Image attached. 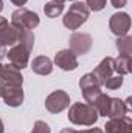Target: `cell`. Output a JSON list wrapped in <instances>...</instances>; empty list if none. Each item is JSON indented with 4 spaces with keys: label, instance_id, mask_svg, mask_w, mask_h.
Wrapping results in <instances>:
<instances>
[{
    "label": "cell",
    "instance_id": "6da1fadb",
    "mask_svg": "<svg viewBox=\"0 0 132 133\" xmlns=\"http://www.w3.org/2000/svg\"><path fill=\"white\" fill-rule=\"evenodd\" d=\"M68 121L75 125H84V127H92L98 121V111L93 105L87 102H75L68 108Z\"/></svg>",
    "mask_w": 132,
    "mask_h": 133
},
{
    "label": "cell",
    "instance_id": "7a4b0ae2",
    "mask_svg": "<svg viewBox=\"0 0 132 133\" xmlns=\"http://www.w3.org/2000/svg\"><path fill=\"white\" fill-rule=\"evenodd\" d=\"M89 16H90V9L87 8V5L82 2H75L73 5H70V9L62 17V23L65 28L76 31L89 20Z\"/></svg>",
    "mask_w": 132,
    "mask_h": 133
},
{
    "label": "cell",
    "instance_id": "3957f363",
    "mask_svg": "<svg viewBox=\"0 0 132 133\" xmlns=\"http://www.w3.org/2000/svg\"><path fill=\"white\" fill-rule=\"evenodd\" d=\"M14 28H25V30H34L36 26H39L40 19L37 16V12L30 11L27 8H19L11 14V22H9Z\"/></svg>",
    "mask_w": 132,
    "mask_h": 133
},
{
    "label": "cell",
    "instance_id": "277c9868",
    "mask_svg": "<svg viewBox=\"0 0 132 133\" xmlns=\"http://www.w3.org/2000/svg\"><path fill=\"white\" fill-rule=\"evenodd\" d=\"M92 45H93V39H92L90 34H87V33H78V31H75L70 36V39H68V50L75 56L87 54L92 50Z\"/></svg>",
    "mask_w": 132,
    "mask_h": 133
},
{
    "label": "cell",
    "instance_id": "5b68a950",
    "mask_svg": "<svg viewBox=\"0 0 132 133\" xmlns=\"http://www.w3.org/2000/svg\"><path fill=\"white\" fill-rule=\"evenodd\" d=\"M68 107H70V95L64 90H56L50 93L45 99V108L53 115L64 111Z\"/></svg>",
    "mask_w": 132,
    "mask_h": 133
},
{
    "label": "cell",
    "instance_id": "8992f818",
    "mask_svg": "<svg viewBox=\"0 0 132 133\" xmlns=\"http://www.w3.org/2000/svg\"><path fill=\"white\" fill-rule=\"evenodd\" d=\"M0 99L9 107H19L23 104L22 85H0Z\"/></svg>",
    "mask_w": 132,
    "mask_h": 133
},
{
    "label": "cell",
    "instance_id": "52a82bcc",
    "mask_svg": "<svg viewBox=\"0 0 132 133\" xmlns=\"http://www.w3.org/2000/svg\"><path fill=\"white\" fill-rule=\"evenodd\" d=\"M109 28L112 34L121 37L126 36L131 30V17L128 12H115L109 19Z\"/></svg>",
    "mask_w": 132,
    "mask_h": 133
},
{
    "label": "cell",
    "instance_id": "ba28073f",
    "mask_svg": "<svg viewBox=\"0 0 132 133\" xmlns=\"http://www.w3.org/2000/svg\"><path fill=\"white\" fill-rule=\"evenodd\" d=\"M30 53H31V51H28V50L23 48L22 45L16 43V45H13V46L8 50L6 56H8L9 64H13V65L16 66V68H19V70H23V68L28 66V62H30Z\"/></svg>",
    "mask_w": 132,
    "mask_h": 133
},
{
    "label": "cell",
    "instance_id": "9c48e42d",
    "mask_svg": "<svg viewBox=\"0 0 132 133\" xmlns=\"http://www.w3.org/2000/svg\"><path fill=\"white\" fill-rule=\"evenodd\" d=\"M19 30L14 28L5 17L0 16V43L5 46H13L17 43Z\"/></svg>",
    "mask_w": 132,
    "mask_h": 133
},
{
    "label": "cell",
    "instance_id": "30bf717a",
    "mask_svg": "<svg viewBox=\"0 0 132 133\" xmlns=\"http://www.w3.org/2000/svg\"><path fill=\"white\" fill-rule=\"evenodd\" d=\"M23 84V76L19 68L8 64L3 65L0 71V85H22Z\"/></svg>",
    "mask_w": 132,
    "mask_h": 133
},
{
    "label": "cell",
    "instance_id": "8fae6325",
    "mask_svg": "<svg viewBox=\"0 0 132 133\" xmlns=\"http://www.w3.org/2000/svg\"><path fill=\"white\" fill-rule=\"evenodd\" d=\"M104 133H132V121L126 115L124 118H110L106 125Z\"/></svg>",
    "mask_w": 132,
    "mask_h": 133
},
{
    "label": "cell",
    "instance_id": "7c38bea8",
    "mask_svg": "<svg viewBox=\"0 0 132 133\" xmlns=\"http://www.w3.org/2000/svg\"><path fill=\"white\" fill-rule=\"evenodd\" d=\"M55 64L62 71H73L78 68V56H75L68 48L61 50L55 54Z\"/></svg>",
    "mask_w": 132,
    "mask_h": 133
},
{
    "label": "cell",
    "instance_id": "4fadbf2b",
    "mask_svg": "<svg viewBox=\"0 0 132 133\" xmlns=\"http://www.w3.org/2000/svg\"><path fill=\"white\" fill-rule=\"evenodd\" d=\"M93 73V76L97 77V81L99 82V85L103 87L104 85V82L112 76V73H113V57H104L101 62H99L98 65L95 66V70L92 71Z\"/></svg>",
    "mask_w": 132,
    "mask_h": 133
},
{
    "label": "cell",
    "instance_id": "5bb4252c",
    "mask_svg": "<svg viewBox=\"0 0 132 133\" xmlns=\"http://www.w3.org/2000/svg\"><path fill=\"white\" fill-rule=\"evenodd\" d=\"M31 70L39 76H48L53 73V62L47 56H37L31 62Z\"/></svg>",
    "mask_w": 132,
    "mask_h": 133
},
{
    "label": "cell",
    "instance_id": "9a60e30c",
    "mask_svg": "<svg viewBox=\"0 0 132 133\" xmlns=\"http://www.w3.org/2000/svg\"><path fill=\"white\" fill-rule=\"evenodd\" d=\"M129 113L126 104L120 98H110V107H109V118H124Z\"/></svg>",
    "mask_w": 132,
    "mask_h": 133
},
{
    "label": "cell",
    "instance_id": "2e32d148",
    "mask_svg": "<svg viewBox=\"0 0 132 133\" xmlns=\"http://www.w3.org/2000/svg\"><path fill=\"white\" fill-rule=\"evenodd\" d=\"M113 71H117L120 76L131 73V56H118L113 59Z\"/></svg>",
    "mask_w": 132,
    "mask_h": 133
},
{
    "label": "cell",
    "instance_id": "e0dca14e",
    "mask_svg": "<svg viewBox=\"0 0 132 133\" xmlns=\"http://www.w3.org/2000/svg\"><path fill=\"white\" fill-rule=\"evenodd\" d=\"M17 43L22 45L23 48H27L28 51H33L34 46V34L31 30H25V28H19V39Z\"/></svg>",
    "mask_w": 132,
    "mask_h": 133
},
{
    "label": "cell",
    "instance_id": "ac0fdd59",
    "mask_svg": "<svg viewBox=\"0 0 132 133\" xmlns=\"http://www.w3.org/2000/svg\"><path fill=\"white\" fill-rule=\"evenodd\" d=\"M92 105L97 108L98 116H107V115H109V107H110V96L101 93L98 98L93 101Z\"/></svg>",
    "mask_w": 132,
    "mask_h": 133
},
{
    "label": "cell",
    "instance_id": "d6986e66",
    "mask_svg": "<svg viewBox=\"0 0 132 133\" xmlns=\"http://www.w3.org/2000/svg\"><path fill=\"white\" fill-rule=\"evenodd\" d=\"M117 50L121 56H132V37L131 36H121L117 39Z\"/></svg>",
    "mask_w": 132,
    "mask_h": 133
},
{
    "label": "cell",
    "instance_id": "ffe728a7",
    "mask_svg": "<svg viewBox=\"0 0 132 133\" xmlns=\"http://www.w3.org/2000/svg\"><path fill=\"white\" fill-rule=\"evenodd\" d=\"M62 11H64V5H62V3L48 2V3H45V6H44V12H45V16L50 17V19L59 17V16L62 14Z\"/></svg>",
    "mask_w": 132,
    "mask_h": 133
},
{
    "label": "cell",
    "instance_id": "44dd1931",
    "mask_svg": "<svg viewBox=\"0 0 132 133\" xmlns=\"http://www.w3.org/2000/svg\"><path fill=\"white\" fill-rule=\"evenodd\" d=\"M93 87H101L97 77L93 76V73H87L79 79V88L81 90H87V88H93Z\"/></svg>",
    "mask_w": 132,
    "mask_h": 133
},
{
    "label": "cell",
    "instance_id": "7402d4cb",
    "mask_svg": "<svg viewBox=\"0 0 132 133\" xmlns=\"http://www.w3.org/2000/svg\"><path fill=\"white\" fill-rule=\"evenodd\" d=\"M81 93H82V98L84 101L87 102V104H93V101L98 98L99 95L103 93L101 91V87H93V88H87V90H81Z\"/></svg>",
    "mask_w": 132,
    "mask_h": 133
},
{
    "label": "cell",
    "instance_id": "603a6c76",
    "mask_svg": "<svg viewBox=\"0 0 132 133\" xmlns=\"http://www.w3.org/2000/svg\"><path fill=\"white\" fill-rule=\"evenodd\" d=\"M123 76H110L106 82H104V87L107 88V90H118L121 85H123Z\"/></svg>",
    "mask_w": 132,
    "mask_h": 133
},
{
    "label": "cell",
    "instance_id": "cb8c5ba5",
    "mask_svg": "<svg viewBox=\"0 0 132 133\" xmlns=\"http://www.w3.org/2000/svg\"><path fill=\"white\" fill-rule=\"evenodd\" d=\"M86 5L90 11H101L106 8L107 0H86Z\"/></svg>",
    "mask_w": 132,
    "mask_h": 133
},
{
    "label": "cell",
    "instance_id": "d4e9b609",
    "mask_svg": "<svg viewBox=\"0 0 132 133\" xmlns=\"http://www.w3.org/2000/svg\"><path fill=\"white\" fill-rule=\"evenodd\" d=\"M33 133H51V129L45 121H36L33 127Z\"/></svg>",
    "mask_w": 132,
    "mask_h": 133
},
{
    "label": "cell",
    "instance_id": "484cf974",
    "mask_svg": "<svg viewBox=\"0 0 132 133\" xmlns=\"http://www.w3.org/2000/svg\"><path fill=\"white\" fill-rule=\"evenodd\" d=\"M110 3H112V6H113V8L120 9V8H124V6H126L128 0H110Z\"/></svg>",
    "mask_w": 132,
    "mask_h": 133
},
{
    "label": "cell",
    "instance_id": "4316f807",
    "mask_svg": "<svg viewBox=\"0 0 132 133\" xmlns=\"http://www.w3.org/2000/svg\"><path fill=\"white\" fill-rule=\"evenodd\" d=\"M78 133H104L101 129H87V130H81V132H78Z\"/></svg>",
    "mask_w": 132,
    "mask_h": 133
},
{
    "label": "cell",
    "instance_id": "83f0119b",
    "mask_svg": "<svg viewBox=\"0 0 132 133\" xmlns=\"http://www.w3.org/2000/svg\"><path fill=\"white\" fill-rule=\"evenodd\" d=\"M27 2H28V0H11V3L16 5V6H19V8H23V5H25Z\"/></svg>",
    "mask_w": 132,
    "mask_h": 133
},
{
    "label": "cell",
    "instance_id": "f1b7e54d",
    "mask_svg": "<svg viewBox=\"0 0 132 133\" xmlns=\"http://www.w3.org/2000/svg\"><path fill=\"white\" fill-rule=\"evenodd\" d=\"M5 56H6V46L0 43V61H2V59H3Z\"/></svg>",
    "mask_w": 132,
    "mask_h": 133
},
{
    "label": "cell",
    "instance_id": "f546056e",
    "mask_svg": "<svg viewBox=\"0 0 132 133\" xmlns=\"http://www.w3.org/2000/svg\"><path fill=\"white\" fill-rule=\"evenodd\" d=\"M59 133H78L76 130H73V129H62Z\"/></svg>",
    "mask_w": 132,
    "mask_h": 133
},
{
    "label": "cell",
    "instance_id": "4dcf8cb0",
    "mask_svg": "<svg viewBox=\"0 0 132 133\" xmlns=\"http://www.w3.org/2000/svg\"><path fill=\"white\" fill-rule=\"evenodd\" d=\"M0 133H5V125H3V121L0 119Z\"/></svg>",
    "mask_w": 132,
    "mask_h": 133
},
{
    "label": "cell",
    "instance_id": "1f68e13d",
    "mask_svg": "<svg viewBox=\"0 0 132 133\" xmlns=\"http://www.w3.org/2000/svg\"><path fill=\"white\" fill-rule=\"evenodd\" d=\"M50 2H56V3H62V5H64L67 0H50Z\"/></svg>",
    "mask_w": 132,
    "mask_h": 133
},
{
    "label": "cell",
    "instance_id": "d6a6232c",
    "mask_svg": "<svg viewBox=\"0 0 132 133\" xmlns=\"http://www.w3.org/2000/svg\"><path fill=\"white\" fill-rule=\"evenodd\" d=\"M2 9H3V0H0V12H2Z\"/></svg>",
    "mask_w": 132,
    "mask_h": 133
},
{
    "label": "cell",
    "instance_id": "836d02e7",
    "mask_svg": "<svg viewBox=\"0 0 132 133\" xmlns=\"http://www.w3.org/2000/svg\"><path fill=\"white\" fill-rule=\"evenodd\" d=\"M2 68H3V65H2V64H0V71H2Z\"/></svg>",
    "mask_w": 132,
    "mask_h": 133
},
{
    "label": "cell",
    "instance_id": "e575fe53",
    "mask_svg": "<svg viewBox=\"0 0 132 133\" xmlns=\"http://www.w3.org/2000/svg\"><path fill=\"white\" fill-rule=\"evenodd\" d=\"M70 2H76V0H70Z\"/></svg>",
    "mask_w": 132,
    "mask_h": 133
},
{
    "label": "cell",
    "instance_id": "d590c367",
    "mask_svg": "<svg viewBox=\"0 0 132 133\" xmlns=\"http://www.w3.org/2000/svg\"><path fill=\"white\" fill-rule=\"evenodd\" d=\"M31 133H33V132H31Z\"/></svg>",
    "mask_w": 132,
    "mask_h": 133
}]
</instances>
